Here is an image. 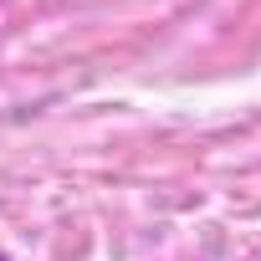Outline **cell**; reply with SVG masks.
Here are the masks:
<instances>
[{
    "instance_id": "1",
    "label": "cell",
    "mask_w": 261,
    "mask_h": 261,
    "mask_svg": "<svg viewBox=\"0 0 261 261\" xmlns=\"http://www.w3.org/2000/svg\"><path fill=\"white\" fill-rule=\"evenodd\" d=\"M0 261H11V256H6V251H0Z\"/></svg>"
}]
</instances>
